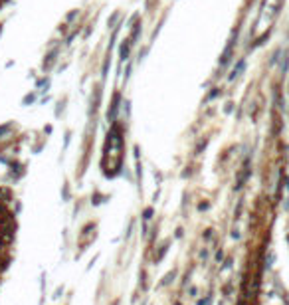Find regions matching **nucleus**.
Segmentation results:
<instances>
[{
  "mask_svg": "<svg viewBox=\"0 0 289 305\" xmlns=\"http://www.w3.org/2000/svg\"><path fill=\"white\" fill-rule=\"evenodd\" d=\"M109 159V174H115L121 167V137H119V129L115 127L107 139V149H105V161Z\"/></svg>",
  "mask_w": 289,
  "mask_h": 305,
  "instance_id": "nucleus-1",
  "label": "nucleus"
},
{
  "mask_svg": "<svg viewBox=\"0 0 289 305\" xmlns=\"http://www.w3.org/2000/svg\"><path fill=\"white\" fill-rule=\"evenodd\" d=\"M244 68H246V62H244V59H240L238 66H236V68H234V72H232V76H230V79H236V77L244 72Z\"/></svg>",
  "mask_w": 289,
  "mask_h": 305,
  "instance_id": "nucleus-2",
  "label": "nucleus"
},
{
  "mask_svg": "<svg viewBox=\"0 0 289 305\" xmlns=\"http://www.w3.org/2000/svg\"><path fill=\"white\" fill-rule=\"evenodd\" d=\"M273 260H275V254H270V256H268V267L273 266Z\"/></svg>",
  "mask_w": 289,
  "mask_h": 305,
  "instance_id": "nucleus-3",
  "label": "nucleus"
}]
</instances>
